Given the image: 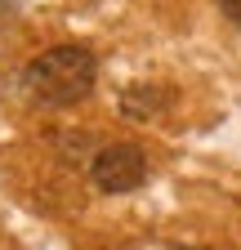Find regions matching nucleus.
<instances>
[{"mask_svg": "<svg viewBox=\"0 0 241 250\" xmlns=\"http://www.w3.org/2000/svg\"><path fill=\"white\" fill-rule=\"evenodd\" d=\"M89 179H94L99 192H134V188H143L147 179V156L139 143H107L94 152V161H89Z\"/></svg>", "mask_w": 241, "mask_h": 250, "instance_id": "2", "label": "nucleus"}, {"mask_svg": "<svg viewBox=\"0 0 241 250\" xmlns=\"http://www.w3.org/2000/svg\"><path fill=\"white\" fill-rule=\"evenodd\" d=\"M99 81V58L85 45H54L22 67V89L40 107H72Z\"/></svg>", "mask_w": 241, "mask_h": 250, "instance_id": "1", "label": "nucleus"}, {"mask_svg": "<svg viewBox=\"0 0 241 250\" xmlns=\"http://www.w3.org/2000/svg\"><path fill=\"white\" fill-rule=\"evenodd\" d=\"M165 103H170V94H165L161 85H125V89H120V112H125L130 121L157 116Z\"/></svg>", "mask_w": 241, "mask_h": 250, "instance_id": "3", "label": "nucleus"}, {"mask_svg": "<svg viewBox=\"0 0 241 250\" xmlns=\"http://www.w3.org/2000/svg\"><path fill=\"white\" fill-rule=\"evenodd\" d=\"M219 9H223V14H228V18L241 27V0H219Z\"/></svg>", "mask_w": 241, "mask_h": 250, "instance_id": "4", "label": "nucleus"}]
</instances>
